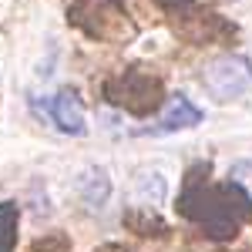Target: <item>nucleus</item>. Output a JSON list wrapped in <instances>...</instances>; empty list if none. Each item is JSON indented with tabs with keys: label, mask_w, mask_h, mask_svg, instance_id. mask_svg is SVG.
I'll use <instances>...</instances> for the list:
<instances>
[{
	"label": "nucleus",
	"mask_w": 252,
	"mask_h": 252,
	"mask_svg": "<svg viewBox=\"0 0 252 252\" xmlns=\"http://www.w3.org/2000/svg\"><path fill=\"white\" fill-rule=\"evenodd\" d=\"M205 121V111L195 104L189 94H172L168 97V108L158 115L155 125H148V128H141L138 135H152V138H165V135H178V131H189V128H195V125H202Z\"/></svg>",
	"instance_id": "nucleus-2"
},
{
	"label": "nucleus",
	"mask_w": 252,
	"mask_h": 252,
	"mask_svg": "<svg viewBox=\"0 0 252 252\" xmlns=\"http://www.w3.org/2000/svg\"><path fill=\"white\" fill-rule=\"evenodd\" d=\"M78 192H81V198H84L88 205L101 209V205L108 202V195H111V182H108V172H104V168H88V172L78 178Z\"/></svg>",
	"instance_id": "nucleus-5"
},
{
	"label": "nucleus",
	"mask_w": 252,
	"mask_h": 252,
	"mask_svg": "<svg viewBox=\"0 0 252 252\" xmlns=\"http://www.w3.org/2000/svg\"><path fill=\"white\" fill-rule=\"evenodd\" d=\"M158 3H165V7H189L195 0H158Z\"/></svg>",
	"instance_id": "nucleus-8"
},
{
	"label": "nucleus",
	"mask_w": 252,
	"mask_h": 252,
	"mask_svg": "<svg viewBox=\"0 0 252 252\" xmlns=\"http://www.w3.org/2000/svg\"><path fill=\"white\" fill-rule=\"evenodd\" d=\"M34 111L44 115L58 131L64 135H84L88 125H84V108L74 91H58V94L44 97V101H34Z\"/></svg>",
	"instance_id": "nucleus-3"
},
{
	"label": "nucleus",
	"mask_w": 252,
	"mask_h": 252,
	"mask_svg": "<svg viewBox=\"0 0 252 252\" xmlns=\"http://www.w3.org/2000/svg\"><path fill=\"white\" fill-rule=\"evenodd\" d=\"M17 242V209L10 202L0 205V252H14Z\"/></svg>",
	"instance_id": "nucleus-7"
},
{
	"label": "nucleus",
	"mask_w": 252,
	"mask_h": 252,
	"mask_svg": "<svg viewBox=\"0 0 252 252\" xmlns=\"http://www.w3.org/2000/svg\"><path fill=\"white\" fill-rule=\"evenodd\" d=\"M198 84L205 88V94L215 97V101H235V97H242L246 91L252 88V61L246 54H219L212 58L205 67H202V74H198Z\"/></svg>",
	"instance_id": "nucleus-1"
},
{
	"label": "nucleus",
	"mask_w": 252,
	"mask_h": 252,
	"mask_svg": "<svg viewBox=\"0 0 252 252\" xmlns=\"http://www.w3.org/2000/svg\"><path fill=\"white\" fill-rule=\"evenodd\" d=\"M121 84V97H115L118 104H125L128 111L135 115H148V111H161V84L155 78H145V74H125L118 81Z\"/></svg>",
	"instance_id": "nucleus-4"
},
{
	"label": "nucleus",
	"mask_w": 252,
	"mask_h": 252,
	"mask_svg": "<svg viewBox=\"0 0 252 252\" xmlns=\"http://www.w3.org/2000/svg\"><path fill=\"white\" fill-rule=\"evenodd\" d=\"M225 178H229V185H232L235 192L252 205V158H239V161H232V168H229Z\"/></svg>",
	"instance_id": "nucleus-6"
}]
</instances>
